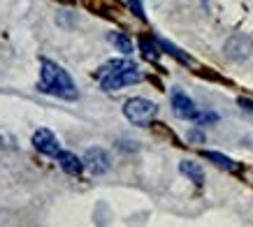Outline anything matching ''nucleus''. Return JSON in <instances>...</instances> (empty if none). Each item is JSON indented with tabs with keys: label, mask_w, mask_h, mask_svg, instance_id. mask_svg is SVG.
Masks as SVG:
<instances>
[{
	"label": "nucleus",
	"mask_w": 253,
	"mask_h": 227,
	"mask_svg": "<svg viewBox=\"0 0 253 227\" xmlns=\"http://www.w3.org/2000/svg\"><path fill=\"white\" fill-rule=\"evenodd\" d=\"M188 139H191V142H205L202 132H188Z\"/></svg>",
	"instance_id": "2eb2a0df"
},
{
	"label": "nucleus",
	"mask_w": 253,
	"mask_h": 227,
	"mask_svg": "<svg viewBox=\"0 0 253 227\" xmlns=\"http://www.w3.org/2000/svg\"><path fill=\"white\" fill-rule=\"evenodd\" d=\"M130 2V9L135 12V14L139 16V19H146V14H144V7H142V0H128Z\"/></svg>",
	"instance_id": "ddd939ff"
},
{
	"label": "nucleus",
	"mask_w": 253,
	"mask_h": 227,
	"mask_svg": "<svg viewBox=\"0 0 253 227\" xmlns=\"http://www.w3.org/2000/svg\"><path fill=\"white\" fill-rule=\"evenodd\" d=\"M84 165L91 174H105L109 169V155L102 149H88L84 155Z\"/></svg>",
	"instance_id": "423d86ee"
},
{
	"label": "nucleus",
	"mask_w": 253,
	"mask_h": 227,
	"mask_svg": "<svg viewBox=\"0 0 253 227\" xmlns=\"http://www.w3.org/2000/svg\"><path fill=\"white\" fill-rule=\"evenodd\" d=\"M0 144H2V135H0Z\"/></svg>",
	"instance_id": "f3484780"
},
{
	"label": "nucleus",
	"mask_w": 253,
	"mask_h": 227,
	"mask_svg": "<svg viewBox=\"0 0 253 227\" xmlns=\"http://www.w3.org/2000/svg\"><path fill=\"white\" fill-rule=\"evenodd\" d=\"M109 42L119 49V51H123L126 56H130L132 53V42L126 35H121V33H109Z\"/></svg>",
	"instance_id": "9b49d317"
},
{
	"label": "nucleus",
	"mask_w": 253,
	"mask_h": 227,
	"mask_svg": "<svg viewBox=\"0 0 253 227\" xmlns=\"http://www.w3.org/2000/svg\"><path fill=\"white\" fill-rule=\"evenodd\" d=\"M179 172L184 176H188L193 183H205V172H202V167L198 162H193V160H181V165H179Z\"/></svg>",
	"instance_id": "1a4fd4ad"
},
{
	"label": "nucleus",
	"mask_w": 253,
	"mask_h": 227,
	"mask_svg": "<svg viewBox=\"0 0 253 227\" xmlns=\"http://www.w3.org/2000/svg\"><path fill=\"white\" fill-rule=\"evenodd\" d=\"M56 160H58V165H61V169L65 172V174L70 176H77L84 172V160L77 158L75 153H70V151H61L58 155H56Z\"/></svg>",
	"instance_id": "6e6552de"
},
{
	"label": "nucleus",
	"mask_w": 253,
	"mask_h": 227,
	"mask_svg": "<svg viewBox=\"0 0 253 227\" xmlns=\"http://www.w3.org/2000/svg\"><path fill=\"white\" fill-rule=\"evenodd\" d=\"M239 105L244 107L246 112H253V102H251V100H244V98H242V100H239Z\"/></svg>",
	"instance_id": "dca6fc26"
},
{
	"label": "nucleus",
	"mask_w": 253,
	"mask_h": 227,
	"mask_svg": "<svg viewBox=\"0 0 253 227\" xmlns=\"http://www.w3.org/2000/svg\"><path fill=\"white\" fill-rule=\"evenodd\" d=\"M142 81V72L135 68H126V70H119V72H112V75H105L100 76V86H102V91H121L126 86H132V83Z\"/></svg>",
	"instance_id": "7ed1b4c3"
},
{
	"label": "nucleus",
	"mask_w": 253,
	"mask_h": 227,
	"mask_svg": "<svg viewBox=\"0 0 253 227\" xmlns=\"http://www.w3.org/2000/svg\"><path fill=\"white\" fill-rule=\"evenodd\" d=\"M172 112L176 118H184V121H195L198 118V107L181 88H172Z\"/></svg>",
	"instance_id": "20e7f679"
},
{
	"label": "nucleus",
	"mask_w": 253,
	"mask_h": 227,
	"mask_svg": "<svg viewBox=\"0 0 253 227\" xmlns=\"http://www.w3.org/2000/svg\"><path fill=\"white\" fill-rule=\"evenodd\" d=\"M123 114H126V118L132 125H142L144 128L158 116V107H156V102L146 98H130L123 105Z\"/></svg>",
	"instance_id": "f03ea898"
},
{
	"label": "nucleus",
	"mask_w": 253,
	"mask_h": 227,
	"mask_svg": "<svg viewBox=\"0 0 253 227\" xmlns=\"http://www.w3.org/2000/svg\"><path fill=\"white\" fill-rule=\"evenodd\" d=\"M161 44L165 46V49H168V53H172V56H176V58H179V61H181V63H188V56H184V53L179 51L176 46H172V44H169V42H165V39H163Z\"/></svg>",
	"instance_id": "f8f14e48"
},
{
	"label": "nucleus",
	"mask_w": 253,
	"mask_h": 227,
	"mask_svg": "<svg viewBox=\"0 0 253 227\" xmlns=\"http://www.w3.org/2000/svg\"><path fill=\"white\" fill-rule=\"evenodd\" d=\"M251 49H253V44L246 35H232V38L225 42V53H228L230 58H235V61H244L246 56L251 53Z\"/></svg>",
	"instance_id": "0eeeda50"
},
{
	"label": "nucleus",
	"mask_w": 253,
	"mask_h": 227,
	"mask_svg": "<svg viewBox=\"0 0 253 227\" xmlns=\"http://www.w3.org/2000/svg\"><path fill=\"white\" fill-rule=\"evenodd\" d=\"M33 146H35V151H40L42 155H51V158H56V155L61 153V144H58L56 135L46 128H40L38 132L33 135Z\"/></svg>",
	"instance_id": "39448f33"
},
{
	"label": "nucleus",
	"mask_w": 253,
	"mask_h": 227,
	"mask_svg": "<svg viewBox=\"0 0 253 227\" xmlns=\"http://www.w3.org/2000/svg\"><path fill=\"white\" fill-rule=\"evenodd\" d=\"M40 88L54 98L61 100H77V86L72 81V76L51 61L40 63Z\"/></svg>",
	"instance_id": "f257e3e1"
},
{
	"label": "nucleus",
	"mask_w": 253,
	"mask_h": 227,
	"mask_svg": "<svg viewBox=\"0 0 253 227\" xmlns=\"http://www.w3.org/2000/svg\"><path fill=\"white\" fill-rule=\"evenodd\" d=\"M142 49H144V53L149 56V58H158V51H156V46L154 44H149V42H142Z\"/></svg>",
	"instance_id": "4468645a"
},
{
	"label": "nucleus",
	"mask_w": 253,
	"mask_h": 227,
	"mask_svg": "<svg viewBox=\"0 0 253 227\" xmlns=\"http://www.w3.org/2000/svg\"><path fill=\"white\" fill-rule=\"evenodd\" d=\"M205 158L211 160V162L218 165L221 169H228V172H235V169H237V162H232L230 158H225V155H221V153H216V151H207L205 153Z\"/></svg>",
	"instance_id": "9d476101"
}]
</instances>
